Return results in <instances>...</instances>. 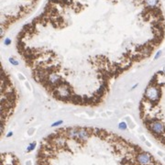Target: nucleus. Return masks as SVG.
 <instances>
[{
  "label": "nucleus",
  "mask_w": 165,
  "mask_h": 165,
  "mask_svg": "<svg viewBox=\"0 0 165 165\" xmlns=\"http://www.w3.org/2000/svg\"><path fill=\"white\" fill-rule=\"evenodd\" d=\"M140 117L147 130L165 147V65L147 84L140 102Z\"/></svg>",
  "instance_id": "obj_1"
}]
</instances>
